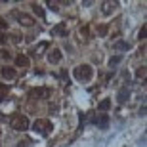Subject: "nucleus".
Returning <instances> with one entry per match:
<instances>
[{
	"mask_svg": "<svg viewBox=\"0 0 147 147\" xmlns=\"http://www.w3.org/2000/svg\"><path fill=\"white\" fill-rule=\"evenodd\" d=\"M73 75H75V78L78 82H90L94 76V69L90 65H78V67H75Z\"/></svg>",
	"mask_w": 147,
	"mask_h": 147,
	"instance_id": "1",
	"label": "nucleus"
},
{
	"mask_svg": "<svg viewBox=\"0 0 147 147\" xmlns=\"http://www.w3.org/2000/svg\"><path fill=\"white\" fill-rule=\"evenodd\" d=\"M10 126L13 128V130H17V132H25V130H29V119L25 117V115H13L10 119Z\"/></svg>",
	"mask_w": 147,
	"mask_h": 147,
	"instance_id": "2",
	"label": "nucleus"
},
{
	"mask_svg": "<svg viewBox=\"0 0 147 147\" xmlns=\"http://www.w3.org/2000/svg\"><path fill=\"white\" fill-rule=\"evenodd\" d=\"M33 130L36 132V134H40V136H48L50 130H52V122H50V120H42V119H38V120H34Z\"/></svg>",
	"mask_w": 147,
	"mask_h": 147,
	"instance_id": "3",
	"label": "nucleus"
},
{
	"mask_svg": "<svg viewBox=\"0 0 147 147\" xmlns=\"http://www.w3.org/2000/svg\"><path fill=\"white\" fill-rule=\"evenodd\" d=\"M13 17H17L19 25H23V27H33V25H34V19H33L31 16H27V13H19V11H13Z\"/></svg>",
	"mask_w": 147,
	"mask_h": 147,
	"instance_id": "4",
	"label": "nucleus"
},
{
	"mask_svg": "<svg viewBox=\"0 0 147 147\" xmlns=\"http://www.w3.org/2000/svg\"><path fill=\"white\" fill-rule=\"evenodd\" d=\"M29 96L34 99H42V98H50V88H33Z\"/></svg>",
	"mask_w": 147,
	"mask_h": 147,
	"instance_id": "5",
	"label": "nucleus"
},
{
	"mask_svg": "<svg viewBox=\"0 0 147 147\" xmlns=\"http://www.w3.org/2000/svg\"><path fill=\"white\" fill-rule=\"evenodd\" d=\"M0 75H2V78H6V80H13L17 76V71L13 67H2V69H0Z\"/></svg>",
	"mask_w": 147,
	"mask_h": 147,
	"instance_id": "6",
	"label": "nucleus"
},
{
	"mask_svg": "<svg viewBox=\"0 0 147 147\" xmlns=\"http://www.w3.org/2000/svg\"><path fill=\"white\" fill-rule=\"evenodd\" d=\"M61 57H63V54H61L59 50L55 48V50H52V52H50V55H48V61L52 63V65H57V63L61 61Z\"/></svg>",
	"mask_w": 147,
	"mask_h": 147,
	"instance_id": "7",
	"label": "nucleus"
},
{
	"mask_svg": "<svg viewBox=\"0 0 147 147\" xmlns=\"http://www.w3.org/2000/svg\"><path fill=\"white\" fill-rule=\"evenodd\" d=\"M96 124H98L99 130H107L109 128V117L107 115H99L98 119H96Z\"/></svg>",
	"mask_w": 147,
	"mask_h": 147,
	"instance_id": "8",
	"label": "nucleus"
},
{
	"mask_svg": "<svg viewBox=\"0 0 147 147\" xmlns=\"http://www.w3.org/2000/svg\"><path fill=\"white\" fill-rule=\"evenodd\" d=\"M117 6H119L117 2H103V4H101V13H103V16H111Z\"/></svg>",
	"mask_w": 147,
	"mask_h": 147,
	"instance_id": "9",
	"label": "nucleus"
},
{
	"mask_svg": "<svg viewBox=\"0 0 147 147\" xmlns=\"http://www.w3.org/2000/svg\"><path fill=\"white\" fill-rule=\"evenodd\" d=\"M52 34H54V36H67V25L65 23L55 25V27L52 29Z\"/></svg>",
	"mask_w": 147,
	"mask_h": 147,
	"instance_id": "10",
	"label": "nucleus"
},
{
	"mask_svg": "<svg viewBox=\"0 0 147 147\" xmlns=\"http://www.w3.org/2000/svg\"><path fill=\"white\" fill-rule=\"evenodd\" d=\"M130 98V90H128V86L120 88L119 94H117V99H119V103H126V99Z\"/></svg>",
	"mask_w": 147,
	"mask_h": 147,
	"instance_id": "11",
	"label": "nucleus"
},
{
	"mask_svg": "<svg viewBox=\"0 0 147 147\" xmlns=\"http://www.w3.org/2000/svg\"><path fill=\"white\" fill-rule=\"evenodd\" d=\"M16 65L21 67V69H27V67H29V57H27V55H17V57H16Z\"/></svg>",
	"mask_w": 147,
	"mask_h": 147,
	"instance_id": "12",
	"label": "nucleus"
},
{
	"mask_svg": "<svg viewBox=\"0 0 147 147\" xmlns=\"http://www.w3.org/2000/svg\"><path fill=\"white\" fill-rule=\"evenodd\" d=\"M132 44L130 42H124V40H119V42H115V50L117 52H126V50H130Z\"/></svg>",
	"mask_w": 147,
	"mask_h": 147,
	"instance_id": "13",
	"label": "nucleus"
},
{
	"mask_svg": "<svg viewBox=\"0 0 147 147\" xmlns=\"http://www.w3.org/2000/svg\"><path fill=\"white\" fill-rule=\"evenodd\" d=\"M6 96H8V86L6 84H0V103L6 99Z\"/></svg>",
	"mask_w": 147,
	"mask_h": 147,
	"instance_id": "14",
	"label": "nucleus"
},
{
	"mask_svg": "<svg viewBox=\"0 0 147 147\" xmlns=\"http://www.w3.org/2000/svg\"><path fill=\"white\" fill-rule=\"evenodd\" d=\"M109 105H111L109 99H103V101L98 105V109H99V111H107V109H109Z\"/></svg>",
	"mask_w": 147,
	"mask_h": 147,
	"instance_id": "15",
	"label": "nucleus"
},
{
	"mask_svg": "<svg viewBox=\"0 0 147 147\" xmlns=\"http://www.w3.org/2000/svg\"><path fill=\"white\" fill-rule=\"evenodd\" d=\"M120 61H122V57H120V55H115V57H111V59H109V67H115V65H119Z\"/></svg>",
	"mask_w": 147,
	"mask_h": 147,
	"instance_id": "16",
	"label": "nucleus"
},
{
	"mask_svg": "<svg viewBox=\"0 0 147 147\" xmlns=\"http://www.w3.org/2000/svg\"><path fill=\"white\" fill-rule=\"evenodd\" d=\"M107 31H109V27H107V25H99V27H98V34H99V36H105V34H107Z\"/></svg>",
	"mask_w": 147,
	"mask_h": 147,
	"instance_id": "17",
	"label": "nucleus"
},
{
	"mask_svg": "<svg viewBox=\"0 0 147 147\" xmlns=\"http://www.w3.org/2000/svg\"><path fill=\"white\" fill-rule=\"evenodd\" d=\"M11 55H10V52H6V50H0V61H8Z\"/></svg>",
	"mask_w": 147,
	"mask_h": 147,
	"instance_id": "18",
	"label": "nucleus"
},
{
	"mask_svg": "<svg viewBox=\"0 0 147 147\" xmlns=\"http://www.w3.org/2000/svg\"><path fill=\"white\" fill-rule=\"evenodd\" d=\"M33 10H34V13H36V16L44 17V10H42V8H40L38 4H33Z\"/></svg>",
	"mask_w": 147,
	"mask_h": 147,
	"instance_id": "19",
	"label": "nucleus"
},
{
	"mask_svg": "<svg viewBox=\"0 0 147 147\" xmlns=\"http://www.w3.org/2000/svg\"><path fill=\"white\" fill-rule=\"evenodd\" d=\"M48 48V42H40L36 46V50H34V54H40V52H42V50H46Z\"/></svg>",
	"mask_w": 147,
	"mask_h": 147,
	"instance_id": "20",
	"label": "nucleus"
},
{
	"mask_svg": "<svg viewBox=\"0 0 147 147\" xmlns=\"http://www.w3.org/2000/svg\"><path fill=\"white\" fill-rule=\"evenodd\" d=\"M145 142H147V136L143 132V136H140V140H138V147H145Z\"/></svg>",
	"mask_w": 147,
	"mask_h": 147,
	"instance_id": "21",
	"label": "nucleus"
},
{
	"mask_svg": "<svg viewBox=\"0 0 147 147\" xmlns=\"http://www.w3.org/2000/svg\"><path fill=\"white\" fill-rule=\"evenodd\" d=\"M17 147H33V142L31 140H23V142L17 143Z\"/></svg>",
	"mask_w": 147,
	"mask_h": 147,
	"instance_id": "22",
	"label": "nucleus"
},
{
	"mask_svg": "<svg viewBox=\"0 0 147 147\" xmlns=\"http://www.w3.org/2000/svg\"><path fill=\"white\" fill-rule=\"evenodd\" d=\"M145 34H147V27L143 25V27L140 29V34H138V38H140V40H143V38H145Z\"/></svg>",
	"mask_w": 147,
	"mask_h": 147,
	"instance_id": "23",
	"label": "nucleus"
},
{
	"mask_svg": "<svg viewBox=\"0 0 147 147\" xmlns=\"http://www.w3.org/2000/svg\"><path fill=\"white\" fill-rule=\"evenodd\" d=\"M8 27V21H6V19H2V17H0V29H6Z\"/></svg>",
	"mask_w": 147,
	"mask_h": 147,
	"instance_id": "24",
	"label": "nucleus"
},
{
	"mask_svg": "<svg viewBox=\"0 0 147 147\" xmlns=\"http://www.w3.org/2000/svg\"><path fill=\"white\" fill-rule=\"evenodd\" d=\"M145 111H147V107H145V103H143L142 109H140V115H142V117H145Z\"/></svg>",
	"mask_w": 147,
	"mask_h": 147,
	"instance_id": "25",
	"label": "nucleus"
},
{
	"mask_svg": "<svg viewBox=\"0 0 147 147\" xmlns=\"http://www.w3.org/2000/svg\"><path fill=\"white\" fill-rule=\"evenodd\" d=\"M4 42H6V34L0 33V44H4Z\"/></svg>",
	"mask_w": 147,
	"mask_h": 147,
	"instance_id": "26",
	"label": "nucleus"
},
{
	"mask_svg": "<svg viewBox=\"0 0 147 147\" xmlns=\"http://www.w3.org/2000/svg\"><path fill=\"white\" fill-rule=\"evenodd\" d=\"M0 134H2V132H0Z\"/></svg>",
	"mask_w": 147,
	"mask_h": 147,
	"instance_id": "27",
	"label": "nucleus"
}]
</instances>
